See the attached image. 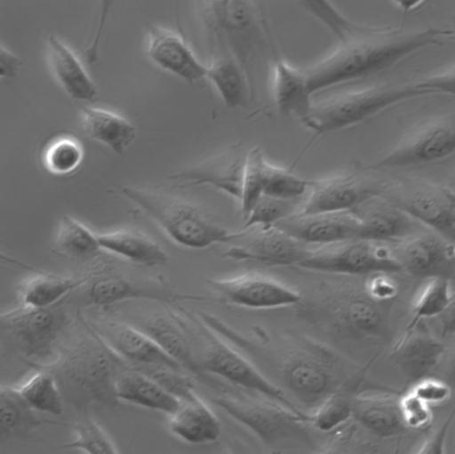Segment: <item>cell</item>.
<instances>
[{"label": "cell", "mask_w": 455, "mask_h": 454, "mask_svg": "<svg viewBox=\"0 0 455 454\" xmlns=\"http://www.w3.org/2000/svg\"><path fill=\"white\" fill-rule=\"evenodd\" d=\"M221 334L270 363L292 395L314 409L358 370L332 348L306 336L271 337L260 329L245 336L226 324Z\"/></svg>", "instance_id": "6da1fadb"}, {"label": "cell", "mask_w": 455, "mask_h": 454, "mask_svg": "<svg viewBox=\"0 0 455 454\" xmlns=\"http://www.w3.org/2000/svg\"><path fill=\"white\" fill-rule=\"evenodd\" d=\"M451 29L365 24L321 60L303 68L309 93L381 72L407 56L455 38Z\"/></svg>", "instance_id": "7a4b0ae2"}, {"label": "cell", "mask_w": 455, "mask_h": 454, "mask_svg": "<svg viewBox=\"0 0 455 454\" xmlns=\"http://www.w3.org/2000/svg\"><path fill=\"white\" fill-rule=\"evenodd\" d=\"M85 336L60 346L50 362L33 363L50 370L55 376L63 399L80 413L98 404L116 407V377L126 361L115 353L92 331Z\"/></svg>", "instance_id": "3957f363"}, {"label": "cell", "mask_w": 455, "mask_h": 454, "mask_svg": "<svg viewBox=\"0 0 455 454\" xmlns=\"http://www.w3.org/2000/svg\"><path fill=\"white\" fill-rule=\"evenodd\" d=\"M364 284L351 280L318 284L296 305L299 315L323 330L347 339L375 337L385 326L383 305Z\"/></svg>", "instance_id": "277c9868"}, {"label": "cell", "mask_w": 455, "mask_h": 454, "mask_svg": "<svg viewBox=\"0 0 455 454\" xmlns=\"http://www.w3.org/2000/svg\"><path fill=\"white\" fill-rule=\"evenodd\" d=\"M120 192L182 247L204 249L224 243L229 234L205 207L164 189L124 186Z\"/></svg>", "instance_id": "5b68a950"}, {"label": "cell", "mask_w": 455, "mask_h": 454, "mask_svg": "<svg viewBox=\"0 0 455 454\" xmlns=\"http://www.w3.org/2000/svg\"><path fill=\"white\" fill-rule=\"evenodd\" d=\"M194 8L212 57L224 51L245 67L263 51L266 28L253 0H194Z\"/></svg>", "instance_id": "8992f818"}, {"label": "cell", "mask_w": 455, "mask_h": 454, "mask_svg": "<svg viewBox=\"0 0 455 454\" xmlns=\"http://www.w3.org/2000/svg\"><path fill=\"white\" fill-rule=\"evenodd\" d=\"M432 94L411 83L406 84H379L341 92L312 102L301 121L317 136L358 123L381 110L404 100ZM310 142V143H311Z\"/></svg>", "instance_id": "52a82bcc"}, {"label": "cell", "mask_w": 455, "mask_h": 454, "mask_svg": "<svg viewBox=\"0 0 455 454\" xmlns=\"http://www.w3.org/2000/svg\"><path fill=\"white\" fill-rule=\"evenodd\" d=\"M65 299L47 307L20 306L2 313V339L24 355L28 362H40L52 354L57 339L69 323L62 305Z\"/></svg>", "instance_id": "ba28073f"}, {"label": "cell", "mask_w": 455, "mask_h": 454, "mask_svg": "<svg viewBox=\"0 0 455 454\" xmlns=\"http://www.w3.org/2000/svg\"><path fill=\"white\" fill-rule=\"evenodd\" d=\"M377 195L444 235L454 225L455 189L445 185L403 177L379 183Z\"/></svg>", "instance_id": "9c48e42d"}, {"label": "cell", "mask_w": 455, "mask_h": 454, "mask_svg": "<svg viewBox=\"0 0 455 454\" xmlns=\"http://www.w3.org/2000/svg\"><path fill=\"white\" fill-rule=\"evenodd\" d=\"M388 243L352 238L319 244L299 267L346 275H369L374 273L403 271Z\"/></svg>", "instance_id": "30bf717a"}, {"label": "cell", "mask_w": 455, "mask_h": 454, "mask_svg": "<svg viewBox=\"0 0 455 454\" xmlns=\"http://www.w3.org/2000/svg\"><path fill=\"white\" fill-rule=\"evenodd\" d=\"M212 402L264 442L275 443L303 433L309 415L295 412L277 401L251 394L222 393Z\"/></svg>", "instance_id": "8fae6325"}, {"label": "cell", "mask_w": 455, "mask_h": 454, "mask_svg": "<svg viewBox=\"0 0 455 454\" xmlns=\"http://www.w3.org/2000/svg\"><path fill=\"white\" fill-rule=\"evenodd\" d=\"M86 305L110 306L119 302L148 299L173 304L183 298L159 280L133 275L112 263L100 262L84 275Z\"/></svg>", "instance_id": "7c38bea8"}, {"label": "cell", "mask_w": 455, "mask_h": 454, "mask_svg": "<svg viewBox=\"0 0 455 454\" xmlns=\"http://www.w3.org/2000/svg\"><path fill=\"white\" fill-rule=\"evenodd\" d=\"M228 245L223 257L251 260L267 266H299L312 251L275 225H253L229 232L224 242Z\"/></svg>", "instance_id": "4fadbf2b"}, {"label": "cell", "mask_w": 455, "mask_h": 454, "mask_svg": "<svg viewBox=\"0 0 455 454\" xmlns=\"http://www.w3.org/2000/svg\"><path fill=\"white\" fill-rule=\"evenodd\" d=\"M204 346L201 369L223 378L233 385L279 402L295 412L305 414L283 390L272 383L259 370L239 351L222 341L204 323Z\"/></svg>", "instance_id": "5bb4252c"}, {"label": "cell", "mask_w": 455, "mask_h": 454, "mask_svg": "<svg viewBox=\"0 0 455 454\" xmlns=\"http://www.w3.org/2000/svg\"><path fill=\"white\" fill-rule=\"evenodd\" d=\"M455 154V112L427 121L408 132L367 169L379 171L439 162Z\"/></svg>", "instance_id": "9a60e30c"}, {"label": "cell", "mask_w": 455, "mask_h": 454, "mask_svg": "<svg viewBox=\"0 0 455 454\" xmlns=\"http://www.w3.org/2000/svg\"><path fill=\"white\" fill-rule=\"evenodd\" d=\"M180 313L164 307L145 316L136 327L149 335L191 374L204 375L201 354L204 326L202 323L198 329L199 325H192Z\"/></svg>", "instance_id": "2e32d148"}, {"label": "cell", "mask_w": 455, "mask_h": 454, "mask_svg": "<svg viewBox=\"0 0 455 454\" xmlns=\"http://www.w3.org/2000/svg\"><path fill=\"white\" fill-rule=\"evenodd\" d=\"M220 301L250 308L296 306L302 295L280 281L257 272L222 279H207Z\"/></svg>", "instance_id": "e0dca14e"}, {"label": "cell", "mask_w": 455, "mask_h": 454, "mask_svg": "<svg viewBox=\"0 0 455 454\" xmlns=\"http://www.w3.org/2000/svg\"><path fill=\"white\" fill-rule=\"evenodd\" d=\"M403 271L418 278L450 276L455 273V244L434 230H421L399 242L393 248Z\"/></svg>", "instance_id": "ac0fdd59"}, {"label": "cell", "mask_w": 455, "mask_h": 454, "mask_svg": "<svg viewBox=\"0 0 455 454\" xmlns=\"http://www.w3.org/2000/svg\"><path fill=\"white\" fill-rule=\"evenodd\" d=\"M80 321L128 362L164 364L184 369L149 335L132 323L115 319L85 322L82 317Z\"/></svg>", "instance_id": "d6986e66"}, {"label": "cell", "mask_w": 455, "mask_h": 454, "mask_svg": "<svg viewBox=\"0 0 455 454\" xmlns=\"http://www.w3.org/2000/svg\"><path fill=\"white\" fill-rule=\"evenodd\" d=\"M146 32V52L152 64L189 84L206 78L207 64L195 54L184 33L153 23L147 24Z\"/></svg>", "instance_id": "ffe728a7"}, {"label": "cell", "mask_w": 455, "mask_h": 454, "mask_svg": "<svg viewBox=\"0 0 455 454\" xmlns=\"http://www.w3.org/2000/svg\"><path fill=\"white\" fill-rule=\"evenodd\" d=\"M379 186L363 174L351 171L311 180L309 195L297 212L352 210L376 195Z\"/></svg>", "instance_id": "44dd1931"}, {"label": "cell", "mask_w": 455, "mask_h": 454, "mask_svg": "<svg viewBox=\"0 0 455 454\" xmlns=\"http://www.w3.org/2000/svg\"><path fill=\"white\" fill-rule=\"evenodd\" d=\"M248 150L235 143L169 177L188 185L208 184L241 200Z\"/></svg>", "instance_id": "7402d4cb"}, {"label": "cell", "mask_w": 455, "mask_h": 454, "mask_svg": "<svg viewBox=\"0 0 455 454\" xmlns=\"http://www.w3.org/2000/svg\"><path fill=\"white\" fill-rule=\"evenodd\" d=\"M275 226L307 244H326L358 238L361 222L353 210H344L307 214L296 212Z\"/></svg>", "instance_id": "603a6c76"}, {"label": "cell", "mask_w": 455, "mask_h": 454, "mask_svg": "<svg viewBox=\"0 0 455 454\" xmlns=\"http://www.w3.org/2000/svg\"><path fill=\"white\" fill-rule=\"evenodd\" d=\"M352 210L361 222L358 238L397 243L424 230V225L377 194Z\"/></svg>", "instance_id": "cb8c5ba5"}, {"label": "cell", "mask_w": 455, "mask_h": 454, "mask_svg": "<svg viewBox=\"0 0 455 454\" xmlns=\"http://www.w3.org/2000/svg\"><path fill=\"white\" fill-rule=\"evenodd\" d=\"M46 60L57 84L71 99L94 102L98 88L76 53L58 36L51 35L46 41Z\"/></svg>", "instance_id": "d4e9b609"}, {"label": "cell", "mask_w": 455, "mask_h": 454, "mask_svg": "<svg viewBox=\"0 0 455 454\" xmlns=\"http://www.w3.org/2000/svg\"><path fill=\"white\" fill-rule=\"evenodd\" d=\"M444 353V346L440 340L416 326L403 334L393 349L392 358L403 376L416 383L435 369Z\"/></svg>", "instance_id": "484cf974"}, {"label": "cell", "mask_w": 455, "mask_h": 454, "mask_svg": "<svg viewBox=\"0 0 455 454\" xmlns=\"http://www.w3.org/2000/svg\"><path fill=\"white\" fill-rule=\"evenodd\" d=\"M115 385L119 401L170 416L177 410L180 403V399L127 362L116 374Z\"/></svg>", "instance_id": "4316f807"}, {"label": "cell", "mask_w": 455, "mask_h": 454, "mask_svg": "<svg viewBox=\"0 0 455 454\" xmlns=\"http://www.w3.org/2000/svg\"><path fill=\"white\" fill-rule=\"evenodd\" d=\"M100 250L147 267H164L169 256L164 248L147 234L135 228H122L97 233Z\"/></svg>", "instance_id": "83f0119b"}, {"label": "cell", "mask_w": 455, "mask_h": 454, "mask_svg": "<svg viewBox=\"0 0 455 454\" xmlns=\"http://www.w3.org/2000/svg\"><path fill=\"white\" fill-rule=\"evenodd\" d=\"M353 418L380 438L395 436L407 428L402 418L399 399L388 394H356Z\"/></svg>", "instance_id": "f1b7e54d"}, {"label": "cell", "mask_w": 455, "mask_h": 454, "mask_svg": "<svg viewBox=\"0 0 455 454\" xmlns=\"http://www.w3.org/2000/svg\"><path fill=\"white\" fill-rule=\"evenodd\" d=\"M272 91L281 115H295L300 122L306 117L313 100L303 68L275 58L272 66Z\"/></svg>", "instance_id": "f546056e"}, {"label": "cell", "mask_w": 455, "mask_h": 454, "mask_svg": "<svg viewBox=\"0 0 455 454\" xmlns=\"http://www.w3.org/2000/svg\"><path fill=\"white\" fill-rule=\"evenodd\" d=\"M169 427L173 434L191 444L215 442L221 431L220 420L197 394L180 401L171 415Z\"/></svg>", "instance_id": "4dcf8cb0"}, {"label": "cell", "mask_w": 455, "mask_h": 454, "mask_svg": "<svg viewBox=\"0 0 455 454\" xmlns=\"http://www.w3.org/2000/svg\"><path fill=\"white\" fill-rule=\"evenodd\" d=\"M81 125L87 137L116 155L124 154L136 138V128L129 120L100 108L81 107Z\"/></svg>", "instance_id": "1f68e13d"}, {"label": "cell", "mask_w": 455, "mask_h": 454, "mask_svg": "<svg viewBox=\"0 0 455 454\" xmlns=\"http://www.w3.org/2000/svg\"><path fill=\"white\" fill-rule=\"evenodd\" d=\"M206 78L214 85L228 108H245L251 99V86L245 67L235 57L221 54L207 64Z\"/></svg>", "instance_id": "d6a6232c"}, {"label": "cell", "mask_w": 455, "mask_h": 454, "mask_svg": "<svg viewBox=\"0 0 455 454\" xmlns=\"http://www.w3.org/2000/svg\"><path fill=\"white\" fill-rule=\"evenodd\" d=\"M58 424L41 418L23 398L18 387H0V439H25L35 430L46 425Z\"/></svg>", "instance_id": "836d02e7"}, {"label": "cell", "mask_w": 455, "mask_h": 454, "mask_svg": "<svg viewBox=\"0 0 455 454\" xmlns=\"http://www.w3.org/2000/svg\"><path fill=\"white\" fill-rule=\"evenodd\" d=\"M84 280L53 273L36 272L16 288V297L20 306L30 307H47L57 304L76 289Z\"/></svg>", "instance_id": "e575fe53"}, {"label": "cell", "mask_w": 455, "mask_h": 454, "mask_svg": "<svg viewBox=\"0 0 455 454\" xmlns=\"http://www.w3.org/2000/svg\"><path fill=\"white\" fill-rule=\"evenodd\" d=\"M367 366L350 375L309 414V424L317 430L329 432L353 418V404Z\"/></svg>", "instance_id": "d590c367"}, {"label": "cell", "mask_w": 455, "mask_h": 454, "mask_svg": "<svg viewBox=\"0 0 455 454\" xmlns=\"http://www.w3.org/2000/svg\"><path fill=\"white\" fill-rule=\"evenodd\" d=\"M18 389L36 411L60 416L63 413V396L53 373L43 366Z\"/></svg>", "instance_id": "8d00e7d4"}, {"label": "cell", "mask_w": 455, "mask_h": 454, "mask_svg": "<svg viewBox=\"0 0 455 454\" xmlns=\"http://www.w3.org/2000/svg\"><path fill=\"white\" fill-rule=\"evenodd\" d=\"M57 251L71 259H85L100 250L97 233L69 215H63L55 240Z\"/></svg>", "instance_id": "74e56055"}, {"label": "cell", "mask_w": 455, "mask_h": 454, "mask_svg": "<svg viewBox=\"0 0 455 454\" xmlns=\"http://www.w3.org/2000/svg\"><path fill=\"white\" fill-rule=\"evenodd\" d=\"M452 299L450 279L431 278L412 309L411 318L404 333L414 330L425 319L438 317L447 308Z\"/></svg>", "instance_id": "f35d334b"}, {"label": "cell", "mask_w": 455, "mask_h": 454, "mask_svg": "<svg viewBox=\"0 0 455 454\" xmlns=\"http://www.w3.org/2000/svg\"><path fill=\"white\" fill-rule=\"evenodd\" d=\"M75 439L64 445L68 449H75L87 454H116L120 453L107 431L88 413L82 412L72 426Z\"/></svg>", "instance_id": "ab89813d"}, {"label": "cell", "mask_w": 455, "mask_h": 454, "mask_svg": "<svg viewBox=\"0 0 455 454\" xmlns=\"http://www.w3.org/2000/svg\"><path fill=\"white\" fill-rule=\"evenodd\" d=\"M84 159V148L76 139L59 137L44 149L43 163L45 169L54 175H68L75 171Z\"/></svg>", "instance_id": "60d3db41"}, {"label": "cell", "mask_w": 455, "mask_h": 454, "mask_svg": "<svg viewBox=\"0 0 455 454\" xmlns=\"http://www.w3.org/2000/svg\"><path fill=\"white\" fill-rule=\"evenodd\" d=\"M302 9L322 23L339 41L360 31L365 24L347 19L331 0H293Z\"/></svg>", "instance_id": "b9f144b4"}, {"label": "cell", "mask_w": 455, "mask_h": 454, "mask_svg": "<svg viewBox=\"0 0 455 454\" xmlns=\"http://www.w3.org/2000/svg\"><path fill=\"white\" fill-rule=\"evenodd\" d=\"M128 363L149 376L180 401L191 398L196 394L195 393L194 378L191 373L184 369L164 364Z\"/></svg>", "instance_id": "7bdbcfd3"}, {"label": "cell", "mask_w": 455, "mask_h": 454, "mask_svg": "<svg viewBox=\"0 0 455 454\" xmlns=\"http://www.w3.org/2000/svg\"><path fill=\"white\" fill-rule=\"evenodd\" d=\"M267 161L259 147H253L248 150L241 203L242 218L245 220L252 207L263 195L265 171Z\"/></svg>", "instance_id": "ee69618b"}, {"label": "cell", "mask_w": 455, "mask_h": 454, "mask_svg": "<svg viewBox=\"0 0 455 454\" xmlns=\"http://www.w3.org/2000/svg\"><path fill=\"white\" fill-rule=\"evenodd\" d=\"M311 180H307L290 170L275 166L267 162L263 195L283 199H300L309 189Z\"/></svg>", "instance_id": "f6af8a7d"}, {"label": "cell", "mask_w": 455, "mask_h": 454, "mask_svg": "<svg viewBox=\"0 0 455 454\" xmlns=\"http://www.w3.org/2000/svg\"><path fill=\"white\" fill-rule=\"evenodd\" d=\"M299 199H283L262 195L252 207L242 227L253 225H275L294 213Z\"/></svg>", "instance_id": "bcb514c9"}, {"label": "cell", "mask_w": 455, "mask_h": 454, "mask_svg": "<svg viewBox=\"0 0 455 454\" xmlns=\"http://www.w3.org/2000/svg\"><path fill=\"white\" fill-rule=\"evenodd\" d=\"M399 408L407 428L421 429L428 426L432 420L429 404L411 391L399 398Z\"/></svg>", "instance_id": "7dc6e473"}, {"label": "cell", "mask_w": 455, "mask_h": 454, "mask_svg": "<svg viewBox=\"0 0 455 454\" xmlns=\"http://www.w3.org/2000/svg\"><path fill=\"white\" fill-rule=\"evenodd\" d=\"M116 0H98L97 13L93 33L84 50L87 63L94 64L100 59V46L109 17L115 7Z\"/></svg>", "instance_id": "c3c4849f"}, {"label": "cell", "mask_w": 455, "mask_h": 454, "mask_svg": "<svg viewBox=\"0 0 455 454\" xmlns=\"http://www.w3.org/2000/svg\"><path fill=\"white\" fill-rule=\"evenodd\" d=\"M411 84L417 88L429 91L432 94L455 95V65L424 76Z\"/></svg>", "instance_id": "681fc988"}, {"label": "cell", "mask_w": 455, "mask_h": 454, "mask_svg": "<svg viewBox=\"0 0 455 454\" xmlns=\"http://www.w3.org/2000/svg\"><path fill=\"white\" fill-rule=\"evenodd\" d=\"M411 392L430 405L440 404L447 401L451 395L452 389L444 381L424 378L416 382Z\"/></svg>", "instance_id": "f907efd6"}, {"label": "cell", "mask_w": 455, "mask_h": 454, "mask_svg": "<svg viewBox=\"0 0 455 454\" xmlns=\"http://www.w3.org/2000/svg\"><path fill=\"white\" fill-rule=\"evenodd\" d=\"M363 284L368 294L381 303L392 300L398 293L396 283L388 276L387 273L369 275Z\"/></svg>", "instance_id": "816d5d0a"}, {"label": "cell", "mask_w": 455, "mask_h": 454, "mask_svg": "<svg viewBox=\"0 0 455 454\" xmlns=\"http://www.w3.org/2000/svg\"><path fill=\"white\" fill-rule=\"evenodd\" d=\"M454 415L455 409H453L439 430L431 438L425 442L418 453L442 454L444 452V442Z\"/></svg>", "instance_id": "f5cc1de1"}, {"label": "cell", "mask_w": 455, "mask_h": 454, "mask_svg": "<svg viewBox=\"0 0 455 454\" xmlns=\"http://www.w3.org/2000/svg\"><path fill=\"white\" fill-rule=\"evenodd\" d=\"M21 67L20 59L3 44L0 47V77L2 79L13 78Z\"/></svg>", "instance_id": "db71d44e"}, {"label": "cell", "mask_w": 455, "mask_h": 454, "mask_svg": "<svg viewBox=\"0 0 455 454\" xmlns=\"http://www.w3.org/2000/svg\"><path fill=\"white\" fill-rule=\"evenodd\" d=\"M442 335H455V298L447 308L438 316Z\"/></svg>", "instance_id": "11a10c76"}, {"label": "cell", "mask_w": 455, "mask_h": 454, "mask_svg": "<svg viewBox=\"0 0 455 454\" xmlns=\"http://www.w3.org/2000/svg\"><path fill=\"white\" fill-rule=\"evenodd\" d=\"M396 8L404 13L410 12L421 6L426 0H389Z\"/></svg>", "instance_id": "9f6ffc18"}, {"label": "cell", "mask_w": 455, "mask_h": 454, "mask_svg": "<svg viewBox=\"0 0 455 454\" xmlns=\"http://www.w3.org/2000/svg\"><path fill=\"white\" fill-rule=\"evenodd\" d=\"M450 370L451 379L455 384V347L451 356Z\"/></svg>", "instance_id": "6f0895ef"}, {"label": "cell", "mask_w": 455, "mask_h": 454, "mask_svg": "<svg viewBox=\"0 0 455 454\" xmlns=\"http://www.w3.org/2000/svg\"><path fill=\"white\" fill-rule=\"evenodd\" d=\"M179 2L180 0H174V14H175V20L178 28H181V24L180 20V12H179Z\"/></svg>", "instance_id": "680465c9"}, {"label": "cell", "mask_w": 455, "mask_h": 454, "mask_svg": "<svg viewBox=\"0 0 455 454\" xmlns=\"http://www.w3.org/2000/svg\"><path fill=\"white\" fill-rule=\"evenodd\" d=\"M453 223L455 224V216H454Z\"/></svg>", "instance_id": "91938a15"}, {"label": "cell", "mask_w": 455, "mask_h": 454, "mask_svg": "<svg viewBox=\"0 0 455 454\" xmlns=\"http://www.w3.org/2000/svg\"><path fill=\"white\" fill-rule=\"evenodd\" d=\"M454 26H455V18H454ZM454 33H455V31H454Z\"/></svg>", "instance_id": "94428289"}]
</instances>
